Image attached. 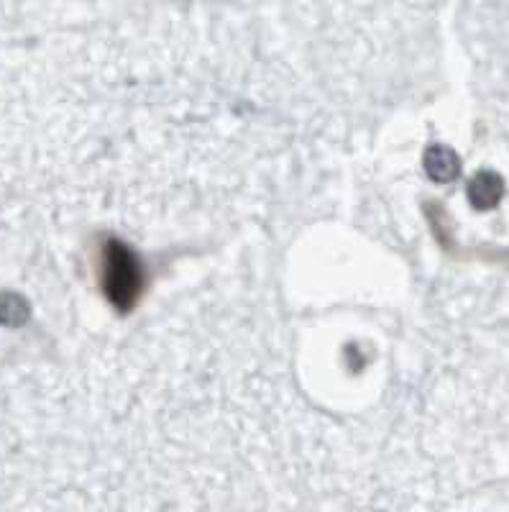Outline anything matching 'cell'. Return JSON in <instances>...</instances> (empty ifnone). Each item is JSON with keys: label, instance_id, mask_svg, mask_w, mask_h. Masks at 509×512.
<instances>
[{"label": "cell", "instance_id": "6da1fadb", "mask_svg": "<svg viewBox=\"0 0 509 512\" xmlns=\"http://www.w3.org/2000/svg\"><path fill=\"white\" fill-rule=\"evenodd\" d=\"M103 287L110 303L121 310H128L136 303L141 290V269L139 259L118 241L105 246L103 256Z\"/></svg>", "mask_w": 509, "mask_h": 512}, {"label": "cell", "instance_id": "7a4b0ae2", "mask_svg": "<svg viewBox=\"0 0 509 512\" xmlns=\"http://www.w3.org/2000/svg\"><path fill=\"white\" fill-rule=\"evenodd\" d=\"M504 198V180L497 172H479L469 185V200L476 210L497 208Z\"/></svg>", "mask_w": 509, "mask_h": 512}, {"label": "cell", "instance_id": "3957f363", "mask_svg": "<svg viewBox=\"0 0 509 512\" xmlns=\"http://www.w3.org/2000/svg\"><path fill=\"white\" fill-rule=\"evenodd\" d=\"M425 169L428 175L438 182H451L456 180L458 172H461V159L456 157L453 149L448 146H433L425 157Z\"/></svg>", "mask_w": 509, "mask_h": 512}]
</instances>
